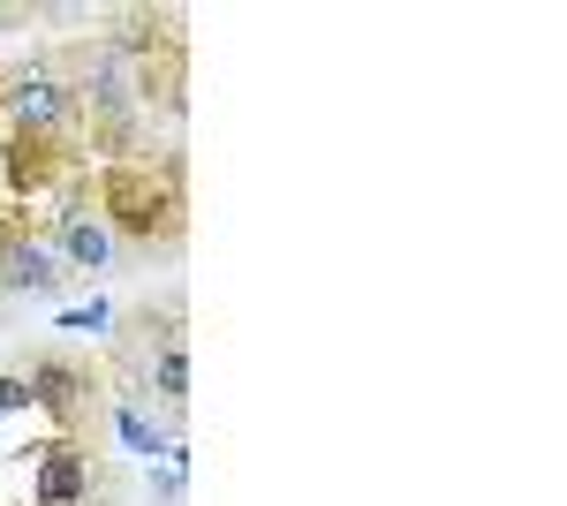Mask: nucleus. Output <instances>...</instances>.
<instances>
[{"mask_svg":"<svg viewBox=\"0 0 567 506\" xmlns=\"http://www.w3.org/2000/svg\"><path fill=\"white\" fill-rule=\"evenodd\" d=\"M23 385H31V409H39V416H53L61 431H76V423L91 416L99 371H91V363H76V355H39V363L23 371Z\"/></svg>","mask_w":567,"mask_h":506,"instance_id":"7ed1b4c3","label":"nucleus"},{"mask_svg":"<svg viewBox=\"0 0 567 506\" xmlns=\"http://www.w3.org/2000/svg\"><path fill=\"white\" fill-rule=\"evenodd\" d=\"M114 438H122L130 454H144V462H167V446H175V431L152 416L144 401H114Z\"/></svg>","mask_w":567,"mask_h":506,"instance_id":"0eeeda50","label":"nucleus"},{"mask_svg":"<svg viewBox=\"0 0 567 506\" xmlns=\"http://www.w3.org/2000/svg\"><path fill=\"white\" fill-rule=\"evenodd\" d=\"M23 409H31V385L16 371H0V416H23Z\"/></svg>","mask_w":567,"mask_h":506,"instance_id":"1a4fd4ad","label":"nucleus"},{"mask_svg":"<svg viewBox=\"0 0 567 506\" xmlns=\"http://www.w3.org/2000/svg\"><path fill=\"white\" fill-rule=\"evenodd\" d=\"M114 318H122L114 302H84V310H61V333H91V340H106V333H114Z\"/></svg>","mask_w":567,"mask_h":506,"instance_id":"6e6552de","label":"nucleus"},{"mask_svg":"<svg viewBox=\"0 0 567 506\" xmlns=\"http://www.w3.org/2000/svg\"><path fill=\"white\" fill-rule=\"evenodd\" d=\"M61 280H69V272H61V250L45 242L39 227H23V235L0 242V288H45V296H53Z\"/></svg>","mask_w":567,"mask_h":506,"instance_id":"20e7f679","label":"nucleus"},{"mask_svg":"<svg viewBox=\"0 0 567 506\" xmlns=\"http://www.w3.org/2000/svg\"><path fill=\"white\" fill-rule=\"evenodd\" d=\"M99 211H106V235L136 242V250H175L182 242V152H152V159H114L99 167Z\"/></svg>","mask_w":567,"mask_h":506,"instance_id":"f257e3e1","label":"nucleus"},{"mask_svg":"<svg viewBox=\"0 0 567 506\" xmlns=\"http://www.w3.org/2000/svg\"><path fill=\"white\" fill-rule=\"evenodd\" d=\"M91 476H84V454L69 446V438H53L39 454V506H84Z\"/></svg>","mask_w":567,"mask_h":506,"instance_id":"423d86ee","label":"nucleus"},{"mask_svg":"<svg viewBox=\"0 0 567 506\" xmlns=\"http://www.w3.org/2000/svg\"><path fill=\"white\" fill-rule=\"evenodd\" d=\"M53 250H61V272L76 280V272H106V265H114V235H106V219L76 211V219L53 227Z\"/></svg>","mask_w":567,"mask_h":506,"instance_id":"39448f33","label":"nucleus"},{"mask_svg":"<svg viewBox=\"0 0 567 506\" xmlns=\"http://www.w3.org/2000/svg\"><path fill=\"white\" fill-rule=\"evenodd\" d=\"M0 99H8V128L45 136V144H76V99H69L61 69H53L45 53L31 61V69H16V76L0 84Z\"/></svg>","mask_w":567,"mask_h":506,"instance_id":"f03ea898","label":"nucleus"}]
</instances>
